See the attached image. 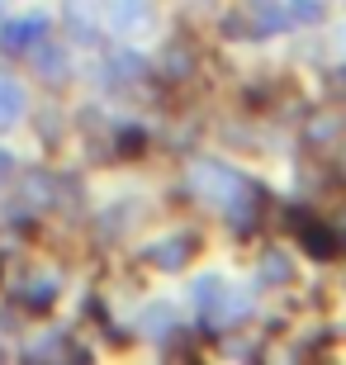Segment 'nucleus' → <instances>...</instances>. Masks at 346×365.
I'll return each mask as SVG.
<instances>
[{"instance_id":"nucleus-9","label":"nucleus","mask_w":346,"mask_h":365,"mask_svg":"<svg viewBox=\"0 0 346 365\" xmlns=\"http://www.w3.org/2000/svg\"><path fill=\"white\" fill-rule=\"evenodd\" d=\"M0 171H10V157H5V152H0Z\"/></svg>"},{"instance_id":"nucleus-7","label":"nucleus","mask_w":346,"mask_h":365,"mask_svg":"<svg viewBox=\"0 0 346 365\" xmlns=\"http://www.w3.org/2000/svg\"><path fill=\"white\" fill-rule=\"evenodd\" d=\"M322 5L318 0H290V24H304V19H318Z\"/></svg>"},{"instance_id":"nucleus-3","label":"nucleus","mask_w":346,"mask_h":365,"mask_svg":"<svg viewBox=\"0 0 346 365\" xmlns=\"http://www.w3.org/2000/svg\"><path fill=\"white\" fill-rule=\"evenodd\" d=\"M252 10L261 14V34H270V29H285L290 24V10H285V5H280V0H252Z\"/></svg>"},{"instance_id":"nucleus-5","label":"nucleus","mask_w":346,"mask_h":365,"mask_svg":"<svg viewBox=\"0 0 346 365\" xmlns=\"http://www.w3.org/2000/svg\"><path fill=\"white\" fill-rule=\"evenodd\" d=\"M29 43V19H5V29H0V48L5 53H19Z\"/></svg>"},{"instance_id":"nucleus-2","label":"nucleus","mask_w":346,"mask_h":365,"mask_svg":"<svg viewBox=\"0 0 346 365\" xmlns=\"http://www.w3.org/2000/svg\"><path fill=\"white\" fill-rule=\"evenodd\" d=\"M195 242V237H171V242H157L152 247V261H157V266H166V271H175V266H185V247Z\"/></svg>"},{"instance_id":"nucleus-8","label":"nucleus","mask_w":346,"mask_h":365,"mask_svg":"<svg viewBox=\"0 0 346 365\" xmlns=\"http://www.w3.org/2000/svg\"><path fill=\"white\" fill-rule=\"evenodd\" d=\"M138 62H143L138 53H123V57H114V76H138V71H143Z\"/></svg>"},{"instance_id":"nucleus-4","label":"nucleus","mask_w":346,"mask_h":365,"mask_svg":"<svg viewBox=\"0 0 346 365\" xmlns=\"http://www.w3.org/2000/svg\"><path fill=\"white\" fill-rule=\"evenodd\" d=\"M19 114H24V91H19V86H10V81H0V128H5V123H14Z\"/></svg>"},{"instance_id":"nucleus-6","label":"nucleus","mask_w":346,"mask_h":365,"mask_svg":"<svg viewBox=\"0 0 346 365\" xmlns=\"http://www.w3.org/2000/svg\"><path fill=\"white\" fill-rule=\"evenodd\" d=\"M218 299H223V280H218V275H204V280L195 284V309H213Z\"/></svg>"},{"instance_id":"nucleus-1","label":"nucleus","mask_w":346,"mask_h":365,"mask_svg":"<svg viewBox=\"0 0 346 365\" xmlns=\"http://www.w3.org/2000/svg\"><path fill=\"white\" fill-rule=\"evenodd\" d=\"M109 19H114V29H147V0H114L109 5Z\"/></svg>"}]
</instances>
